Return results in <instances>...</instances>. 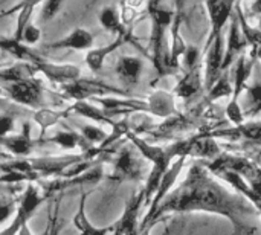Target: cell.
<instances>
[{"mask_svg":"<svg viewBox=\"0 0 261 235\" xmlns=\"http://www.w3.org/2000/svg\"><path fill=\"white\" fill-rule=\"evenodd\" d=\"M104 177V168H102V162L96 164L95 167H92L90 170L84 171L80 176L75 177H58V179H52L44 182L43 187V193L50 197L54 194L63 193L69 188H75V187H81V185H95L99 184L101 179Z\"/></svg>","mask_w":261,"mask_h":235,"instance_id":"obj_9","label":"cell"},{"mask_svg":"<svg viewBox=\"0 0 261 235\" xmlns=\"http://www.w3.org/2000/svg\"><path fill=\"white\" fill-rule=\"evenodd\" d=\"M257 63V58L251 54L249 60H248V55L243 54L237 63H236V69H234V86H232V96H231V102H239V98L240 95L243 93V90L248 89V81L254 72V66Z\"/></svg>","mask_w":261,"mask_h":235,"instance_id":"obj_19","label":"cell"},{"mask_svg":"<svg viewBox=\"0 0 261 235\" xmlns=\"http://www.w3.org/2000/svg\"><path fill=\"white\" fill-rule=\"evenodd\" d=\"M61 96L67 101L72 99L73 102H81L87 99H96V98H109V96H128L130 90L116 87L112 84H107L99 80H90V78H80L76 81H72L69 84H64L60 87Z\"/></svg>","mask_w":261,"mask_h":235,"instance_id":"obj_5","label":"cell"},{"mask_svg":"<svg viewBox=\"0 0 261 235\" xmlns=\"http://www.w3.org/2000/svg\"><path fill=\"white\" fill-rule=\"evenodd\" d=\"M208 213L226 217L232 225V235H252L255 228L249 219L255 214L254 208L240 194H234L222 187L205 167L203 162L191 165L187 177L174 188L161 205L144 217L139 231L154 228L167 214Z\"/></svg>","mask_w":261,"mask_h":235,"instance_id":"obj_1","label":"cell"},{"mask_svg":"<svg viewBox=\"0 0 261 235\" xmlns=\"http://www.w3.org/2000/svg\"><path fill=\"white\" fill-rule=\"evenodd\" d=\"M145 202L144 191L135 193L125 203V210L121 219L113 225V235H128L130 232L139 231L138 226V216L142 203Z\"/></svg>","mask_w":261,"mask_h":235,"instance_id":"obj_15","label":"cell"},{"mask_svg":"<svg viewBox=\"0 0 261 235\" xmlns=\"http://www.w3.org/2000/svg\"><path fill=\"white\" fill-rule=\"evenodd\" d=\"M47 144H54L57 147H61L63 150H73V148L80 147L83 151H87V150L93 148L75 130H63V132H57V133H54L52 136H47V138H38V145L40 147L47 145Z\"/></svg>","mask_w":261,"mask_h":235,"instance_id":"obj_21","label":"cell"},{"mask_svg":"<svg viewBox=\"0 0 261 235\" xmlns=\"http://www.w3.org/2000/svg\"><path fill=\"white\" fill-rule=\"evenodd\" d=\"M248 41L243 35L239 17L234 11L232 17H231V24H229V34H228V44H226V52H225V58H223V66L222 70L223 73L229 70V67L237 63V60L245 54L246 47H248Z\"/></svg>","mask_w":261,"mask_h":235,"instance_id":"obj_13","label":"cell"},{"mask_svg":"<svg viewBox=\"0 0 261 235\" xmlns=\"http://www.w3.org/2000/svg\"><path fill=\"white\" fill-rule=\"evenodd\" d=\"M125 138L133 144V147L141 153L142 158L148 159L153 164V168H151V171H150V174L147 177L145 188L142 190L144 191V196H145V203H148L151 200V197L156 196V193L159 190V185H161L165 173L171 167L173 158L170 156L167 147L162 148V147L150 145L147 141H144L142 138H139L136 135H132V133H128Z\"/></svg>","mask_w":261,"mask_h":235,"instance_id":"obj_4","label":"cell"},{"mask_svg":"<svg viewBox=\"0 0 261 235\" xmlns=\"http://www.w3.org/2000/svg\"><path fill=\"white\" fill-rule=\"evenodd\" d=\"M5 66H6V63L0 58V69H2V67H5Z\"/></svg>","mask_w":261,"mask_h":235,"instance_id":"obj_44","label":"cell"},{"mask_svg":"<svg viewBox=\"0 0 261 235\" xmlns=\"http://www.w3.org/2000/svg\"><path fill=\"white\" fill-rule=\"evenodd\" d=\"M200 58H202V54L197 46H187V49L182 55V64L185 67V72L200 67Z\"/></svg>","mask_w":261,"mask_h":235,"instance_id":"obj_33","label":"cell"},{"mask_svg":"<svg viewBox=\"0 0 261 235\" xmlns=\"http://www.w3.org/2000/svg\"><path fill=\"white\" fill-rule=\"evenodd\" d=\"M35 73H38V72L32 64L18 61V63H14L11 66H5L0 69V84H2V87L9 86V84L18 83L23 80L34 78Z\"/></svg>","mask_w":261,"mask_h":235,"instance_id":"obj_28","label":"cell"},{"mask_svg":"<svg viewBox=\"0 0 261 235\" xmlns=\"http://www.w3.org/2000/svg\"><path fill=\"white\" fill-rule=\"evenodd\" d=\"M145 176V168L141 159L135 154L133 148L122 147L113 159V170L110 180L115 184L141 182Z\"/></svg>","mask_w":261,"mask_h":235,"instance_id":"obj_8","label":"cell"},{"mask_svg":"<svg viewBox=\"0 0 261 235\" xmlns=\"http://www.w3.org/2000/svg\"><path fill=\"white\" fill-rule=\"evenodd\" d=\"M38 73H43L52 84H57L58 87L69 84L72 81H76L81 78V70L80 67L73 64H58L52 63L47 58H44L37 67Z\"/></svg>","mask_w":261,"mask_h":235,"instance_id":"obj_14","label":"cell"},{"mask_svg":"<svg viewBox=\"0 0 261 235\" xmlns=\"http://www.w3.org/2000/svg\"><path fill=\"white\" fill-rule=\"evenodd\" d=\"M147 102H148V113L153 116L168 119L177 115L174 93L165 90H154Z\"/></svg>","mask_w":261,"mask_h":235,"instance_id":"obj_20","label":"cell"},{"mask_svg":"<svg viewBox=\"0 0 261 235\" xmlns=\"http://www.w3.org/2000/svg\"><path fill=\"white\" fill-rule=\"evenodd\" d=\"M202 67H196L194 70L185 72V75L179 80V83L174 87V96L182 99L194 98L202 92Z\"/></svg>","mask_w":261,"mask_h":235,"instance_id":"obj_23","label":"cell"},{"mask_svg":"<svg viewBox=\"0 0 261 235\" xmlns=\"http://www.w3.org/2000/svg\"><path fill=\"white\" fill-rule=\"evenodd\" d=\"M58 203L55 205V208H54V211H52V216H50V223H49V226H47V235H57L58 234V217H57V214H58Z\"/></svg>","mask_w":261,"mask_h":235,"instance_id":"obj_40","label":"cell"},{"mask_svg":"<svg viewBox=\"0 0 261 235\" xmlns=\"http://www.w3.org/2000/svg\"><path fill=\"white\" fill-rule=\"evenodd\" d=\"M3 90L9 101L26 110H40L44 107L60 109V104L66 101L60 92L49 90L44 83L41 80H37L35 76L9 86H3Z\"/></svg>","mask_w":261,"mask_h":235,"instance_id":"obj_3","label":"cell"},{"mask_svg":"<svg viewBox=\"0 0 261 235\" xmlns=\"http://www.w3.org/2000/svg\"><path fill=\"white\" fill-rule=\"evenodd\" d=\"M184 165H185V159L180 158V159H177V162H174V164L168 168V171L165 173V176H164V179H162V182H161V185H159V190H158L156 196L151 199V205H150V210H148L147 214H151V213L161 205V202L173 191V185L176 184V179L179 177V174H180Z\"/></svg>","mask_w":261,"mask_h":235,"instance_id":"obj_25","label":"cell"},{"mask_svg":"<svg viewBox=\"0 0 261 235\" xmlns=\"http://www.w3.org/2000/svg\"><path fill=\"white\" fill-rule=\"evenodd\" d=\"M14 158L12 156H9L8 153H3V151H0V162L2 164H5V162H8V161H12Z\"/></svg>","mask_w":261,"mask_h":235,"instance_id":"obj_43","label":"cell"},{"mask_svg":"<svg viewBox=\"0 0 261 235\" xmlns=\"http://www.w3.org/2000/svg\"><path fill=\"white\" fill-rule=\"evenodd\" d=\"M232 86L229 81V72L222 73V76L216 81V84L211 87V90H208V96L205 99H202L200 102L208 109L211 104H214V101L225 98V96H232Z\"/></svg>","mask_w":261,"mask_h":235,"instance_id":"obj_30","label":"cell"},{"mask_svg":"<svg viewBox=\"0 0 261 235\" xmlns=\"http://www.w3.org/2000/svg\"><path fill=\"white\" fill-rule=\"evenodd\" d=\"M225 115H226L228 121L232 122L236 127L245 124V113H243V110H242L239 102H231L229 101L226 109H225Z\"/></svg>","mask_w":261,"mask_h":235,"instance_id":"obj_35","label":"cell"},{"mask_svg":"<svg viewBox=\"0 0 261 235\" xmlns=\"http://www.w3.org/2000/svg\"><path fill=\"white\" fill-rule=\"evenodd\" d=\"M41 40V29L35 24H28L21 35V43L24 46H32Z\"/></svg>","mask_w":261,"mask_h":235,"instance_id":"obj_36","label":"cell"},{"mask_svg":"<svg viewBox=\"0 0 261 235\" xmlns=\"http://www.w3.org/2000/svg\"><path fill=\"white\" fill-rule=\"evenodd\" d=\"M147 11L151 20V38H150V49H151V61L154 69L159 73V78L173 73V67L170 64V38L168 32L171 29L174 20V5L161 3V2H150L147 5Z\"/></svg>","mask_w":261,"mask_h":235,"instance_id":"obj_2","label":"cell"},{"mask_svg":"<svg viewBox=\"0 0 261 235\" xmlns=\"http://www.w3.org/2000/svg\"><path fill=\"white\" fill-rule=\"evenodd\" d=\"M70 109V113H75L81 118H86V119H90V121H95V122H101V124H107L110 127H113L116 122L110 118L106 116V113L102 112V109L96 107L95 104H90L87 101H81V102H72L69 106Z\"/></svg>","mask_w":261,"mask_h":235,"instance_id":"obj_29","label":"cell"},{"mask_svg":"<svg viewBox=\"0 0 261 235\" xmlns=\"http://www.w3.org/2000/svg\"><path fill=\"white\" fill-rule=\"evenodd\" d=\"M72 113H70V109H57V107H44V109H40V110H35L32 113V121L40 127V138H44L46 136V132L47 128L57 125L61 119H66L69 118Z\"/></svg>","mask_w":261,"mask_h":235,"instance_id":"obj_24","label":"cell"},{"mask_svg":"<svg viewBox=\"0 0 261 235\" xmlns=\"http://www.w3.org/2000/svg\"><path fill=\"white\" fill-rule=\"evenodd\" d=\"M249 8L252 9V14H258L261 17V2H255V3H251Z\"/></svg>","mask_w":261,"mask_h":235,"instance_id":"obj_42","label":"cell"},{"mask_svg":"<svg viewBox=\"0 0 261 235\" xmlns=\"http://www.w3.org/2000/svg\"><path fill=\"white\" fill-rule=\"evenodd\" d=\"M46 49H67V50H90L93 49V35L84 28H75L61 40L46 44Z\"/></svg>","mask_w":261,"mask_h":235,"instance_id":"obj_17","label":"cell"},{"mask_svg":"<svg viewBox=\"0 0 261 235\" xmlns=\"http://www.w3.org/2000/svg\"><path fill=\"white\" fill-rule=\"evenodd\" d=\"M18 235H35L32 231H31V228H29V223L28 225H24L23 228H21V231L18 232ZM40 235H47V229H46V232H43V234Z\"/></svg>","mask_w":261,"mask_h":235,"instance_id":"obj_41","label":"cell"},{"mask_svg":"<svg viewBox=\"0 0 261 235\" xmlns=\"http://www.w3.org/2000/svg\"><path fill=\"white\" fill-rule=\"evenodd\" d=\"M203 6L206 8L210 23H211L210 37L205 43V50H206L219 37L223 35V28L228 23V20L232 17L236 3H232V2H206V3H203Z\"/></svg>","mask_w":261,"mask_h":235,"instance_id":"obj_11","label":"cell"},{"mask_svg":"<svg viewBox=\"0 0 261 235\" xmlns=\"http://www.w3.org/2000/svg\"><path fill=\"white\" fill-rule=\"evenodd\" d=\"M15 118L11 113H0V139L11 136L15 128Z\"/></svg>","mask_w":261,"mask_h":235,"instance_id":"obj_37","label":"cell"},{"mask_svg":"<svg viewBox=\"0 0 261 235\" xmlns=\"http://www.w3.org/2000/svg\"><path fill=\"white\" fill-rule=\"evenodd\" d=\"M130 41H133V37L132 35H128V37H115V40L110 44L102 46V47H96V49H90L86 54V64H87V67L92 72L101 70L102 66H104L106 58L110 54H113L115 50H118L121 46H124V44H127Z\"/></svg>","mask_w":261,"mask_h":235,"instance_id":"obj_22","label":"cell"},{"mask_svg":"<svg viewBox=\"0 0 261 235\" xmlns=\"http://www.w3.org/2000/svg\"><path fill=\"white\" fill-rule=\"evenodd\" d=\"M98 20H99L101 26L107 32H112L116 37H128V35H132V28H127L122 23L121 12H118V9L115 6H110V5L104 6L98 14Z\"/></svg>","mask_w":261,"mask_h":235,"instance_id":"obj_26","label":"cell"},{"mask_svg":"<svg viewBox=\"0 0 261 235\" xmlns=\"http://www.w3.org/2000/svg\"><path fill=\"white\" fill-rule=\"evenodd\" d=\"M37 5L38 3H34V2H28V3H21L20 5V11L17 14V24H15V31H14V35H12V38L15 41L21 43L23 31L26 29L28 24H31V17H32V12H34Z\"/></svg>","mask_w":261,"mask_h":235,"instance_id":"obj_31","label":"cell"},{"mask_svg":"<svg viewBox=\"0 0 261 235\" xmlns=\"http://www.w3.org/2000/svg\"><path fill=\"white\" fill-rule=\"evenodd\" d=\"M86 200H87V193L81 194V200L78 205V210L73 216V226L76 228V231L80 235H109L113 232V225L107 226V228H96L87 217L86 214Z\"/></svg>","mask_w":261,"mask_h":235,"instance_id":"obj_27","label":"cell"},{"mask_svg":"<svg viewBox=\"0 0 261 235\" xmlns=\"http://www.w3.org/2000/svg\"><path fill=\"white\" fill-rule=\"evenodd\" d=\"M144 72V63L139 57L124 55L115 64V73L125 86H136L141 81Z\"/></svg>","mask_w":261,"mask_h":235,"instance_id":"obj_18","label":"cell"},{"mask_svg":"<svg viewBox=\"0 0 261 235\" xmlns=\"http://www.w3.org/2000/svg\"><path fill=\"white\" fill-rule=\"evenodd\" d=\"M76 127H78V130H80L78 133L83 136V139L87 144H90L92 147H95V145L101 147L109 139V135L102 128H99L96 125H92V124H78Z\"/></svg>","mask_w":261,"mask_h":235,"instance_id":"obj_32","label":"cell"},{"mask_svg":"<svg viewBox=\"0 0 261 235\" xmlns=\"http://www.w3.org/2000/svg\"><path fill=\"white\" fill-rule=\"evenodd\" d=\"M170 156L174 159H187V158H202V159H211L214 161L219 158L220 148L214 138L208 136L206 132H202L200 135H194L187 139L176 141L170 147H167Z\"/></svg>","mask_w":261,"mask_h":235,"instance_id":"obj_6","label":"cell"},{"mask_svg":"<svg viewBox=\"0 0 261 235\" xmlns=\"http://www.w3.org/2000/svg\"><path fill=\"white\" fill-rule=\"evenodd\" d=\"M17 203H15V199H8V197H5V199H2L0 200V225L2 223H5L12 214H15V211H17Z\"/></svg>","mask_w":261,"mask_h":235,"instance_id":"obj_38","label":"cell"},{"mask_svg":"<svg viewBox=\"0 0 261 235\" xmlns=\"http://www.w3.org/2000/svg\"><path fill=\"white\" fill-rule=\"evenodd\" d=\"M49 197L37 188L34 184H28L26 190L23 191L17 211L14 214L12 223L6 226L3 231H0V235H18L21 228L29 223V219L37 213V210L47 200Z\"/></svg>","mask_w":261,"mask_h":235,"instance_id":"obj_7","label":"cell"},{"mask_svg":"<svg viewBox=\"0 0 261 235\" xmlns=\"http://www.w3.org/2000/svg\"><path fill=\"white\" fill-rule=\"evenodd\" d=\"M0 113H11L14 116H21V115H26L28 110L14 104L12 101H9L8 98H2L0 96Z\"/></svg>","mask_w":261,"mask_h":235,"instance_id":"obj_39","label":"cell"},{"mask_svg":"<svg viewBox=\"0 0 261 235\" xmlns=\"http://www.w3.org/2000/svg\"><path fill=\"white\" fill-rule=\"evenodd\" d=\"M99 109L106 113L107 118L113 119L115 116H130L135 113H148V102L142 99H121L115 96L109 98H96L93 99Z\"/></svg>","mask_w":261,"mask_h":235,"instance_id":"obj_12","label":"cell"},{"mask_svg":"<svg viewBox=\"0 0 261 235\" xmlns=\"http://www.w3.org/2000/svg\"><path fill=\"white\" fill-rule=\"evenodd\" d=\"M63 5H64V3H63V2H58V0L40 3V6H41V9H40V20H41V21H49V20H52V18L57 17V14L61 11Z\"/></svg>","mask_w":261,"mask_h":235,"instance_id":"obj_34","label":"cell"},{"mask_svg":"<svg viewBox=\"0 0 261 235\" xmlns=\"http://www.w3.org/2000/svg\"><path fill=\"white\" fill-rule=\"evenodd\" d=\"M206 61H205V89L211 90V87L216 84V81L222 76L223 70V58H225V52H223V35L219 37L206 50Z\"/></svg>","mask_w":261,"mask_h":235,"instance_id":"obj_16","label":"cell"},{"mask_svg":"<svg viewBox=\"0 0 261 235\" xmlns=\"http://www.w3.org/2000/svg\"><path fill=\"white\" fill-rule=\"evenodd\" d=\"M0 147L6 150L9 156L14 159H24L32 154L35 148H38V139H34L31 135V122L24 121L21 125V132L18 135H11L8 138L0 139Z\"/></svg>","mask_w":261,"mask_h":235,"instance_id":"obj_10","label":"cell"}]
</instances>
